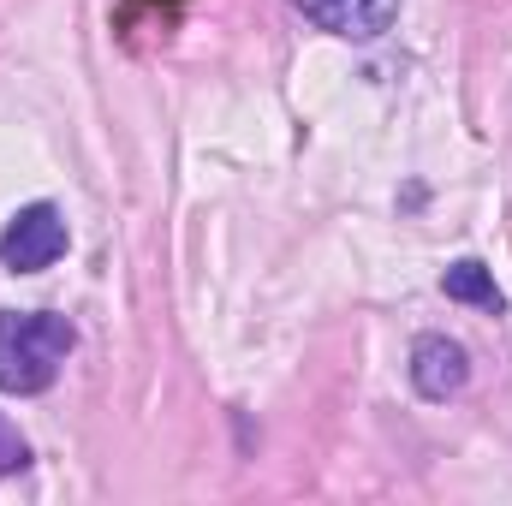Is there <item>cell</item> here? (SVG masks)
I'll return each instance as SVG.
<instances>
[{"label": "cell", "instance_id": "cell-1", "mask_svg": "<svg viewBox=\"0 0 512 506\" xmlns=\"http://www.w3.org/2000/svg\"><path fill=\"white\" fill-rule=\"evenodd\" d=\"M78 334L54 310H0V393H42L72 358Z\"/></svg>", "mask_w": 512, "mask_h": 506}, {"label": "cell", "instance_id": "cell-2", "mask_svg": "<svg viewBox=\"0 0 512 506\" xmlns=\"http://www.w3.org/2000/svg\"><path fill=\"white\" fill-rule=\"evenodd\" d=\"M66 256V215L54 203H24L6 233H0V262L12 274H42Z\"/></svg>", "mask_w": 512, "mask_h": 506}, {"label": "cell", "instance_id": "cell-3", "mask_svg": "<svg viewBox=\"0 0 512 506\" xmlns=\"http://www.w3.org/2000/svg\"><path fill=\"white\" fill-rule=\"evenodd\" d=\"M465 381H471V352L459 346V340H447V334H423L417 346H411V387L423 393V399H453V393H465Z\"/></svg>", "mask_w": 512, "mask_h": 506}, {"label": "cell", "instance_id": "cell-4", "mask_svg": "<svg viewBox=\"0 0 512 506\" xmlns=\"http://www.w3.org/2000/svg\"><path fill=\"white\" fill-rule=\"evenodd\" d=\"M292 6L310 24H322L328 36H346V42H376L399 12V0H292Z\"/></svg>", "mask_w": 512, "mask_h": 506}, {"label": "cell", "instance_id": "cell-5", "mask_svg": "<svg viewBox=\"0 0 512 506\" xmlns=\"http://www.w3.org/2000/svg\"><path fill=\"white\" fill-rule=\"evenodd\" d=\"M441 292H447L453 304H477V310H495V316L507 310V292H501V286H495V274H489L483 262H471V256H465V262H453V268L441 274Z\"/></svg>", "mask_w": 512, "mask_h": 506}, {"label": "cell", "instance_id": "cell-6", "mask_svg": "<svg viewBox=\"0 0 512 506\" xmlns=\"http://www.w3.org/2000/svg\"><path fill=\"white\" fill-rule=\"evenodd\" d=\"M24 465H30V447L18 441L12 423H0V477H12V471H24Z\"/></svg>", "mask_w": 512, "mask_h": 506}]
</instances>
